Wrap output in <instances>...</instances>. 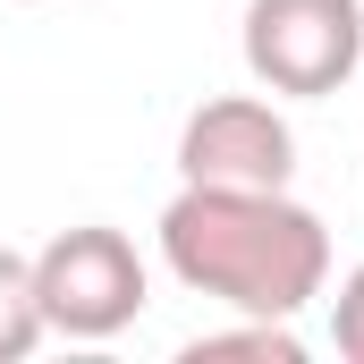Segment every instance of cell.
<instances>
[{
    "instance_id": "obj_1",
    "label": "cell",
    "mask_w": 364,
    "mask_h": 364,
    "mask_svg": "<svg viewBox=\"0 0 364 364\" xmlns=\"http://www.w3.org/2000/svg\"><path fill=\"white\" fill-rule=\"evenodd\" d=\"M161 263L186 296H212L229 314L296 322L314 296H331V229L288 186H186L161 203Z\"/></svg>"
},
{
    "instance_id": "obj_2",
    "label": "cell",
    "mask_w": 364,
    "mask_h": 364,
    "mask_svg": "<svg viewBox=\"0 0 364 364\" xmlns=\"http://www.w3.org/2000/svg\"><path fill=\"white\" fill-rule=\"evenodd\" d=\"M34 296H43V331L51 339H119L153 279H144V255L127 229L110 220H85V229H60L43 255H34Z\"/></svg>"
},
{
    "instance_id": "obj_3",
    "label": "cell",
    "mask_w": 364,
    "mask_h": 364,
    "mask_svg": "<svg viewBox=\"0 0 364 364\" xmlns=\"http://www.w3.org/2000/svg\"><path fill=\"white\" fill-rule=\"evenodd\" d=\"M246 77L288 102H322L364 68V0H246Z\"/></svg>"
},
{
    "instance_id": "obj_4",
    "label": "cell",
    "mask_w": 364,
    "mask_h": 364,
    "mask_svg": "<svg viewBox=\"0 0 364 364\" xmlns=\"http://www.w3.org/2000/svg\"><path fill=\"white\" fill-rule=\"evenodd\" d=\"M178 178L186 186H288L296 178V127L263 93H212L178 127Z\"/></svg>"
},
{
    "instance_id": "obj_5",
    "label": "cell",
    "mask_w": 364,
    "mask_h": 364,
    "mask_svg": "<svg viewBox=\"0 0 364 364\" xmlns=\"http://www.w3.org/2000/svg\"><path fill=\"white\" fill-rule=\"evenodd\" d=\"M178 356H186V364H220V356H255V364H305V339H296V322H272V314H237L229 331H195Z\"/></svg>"
},
{
    "instance_id": "obj_6",
    "label": "cell",
    "mask_w": 364,
    "mask_h": 364,
    "mask_svg": "<svg viewBox=\"0 0 364 364\" xmlns=\"http://www.w3.org/2000/svg\"><path fill=\"white\" fill-rule=\"evenodd\" d=\"M43 296H34V255L0 246V364H26L43 348Z\"/></svg>"
},
{
    "instance_id": "obj_7",
    "label": "cell",
    "mask_w": 364,
    "mask_h": 364,
    "mask_svg": "<svg viewBox=\"0 0 364 364\" xmlns=\"http://www.w3.org/2000/svg\"><path fill=\"white\" fill-rule=\"evenodd\" d=\"M331 348L348 364H364V263L339 279V296H331Z\"/></svg>"
}]
</instances>
